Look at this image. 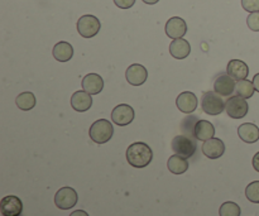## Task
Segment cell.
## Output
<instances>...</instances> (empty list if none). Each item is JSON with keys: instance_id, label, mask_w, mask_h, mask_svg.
<instances>
[{"instance_id": "cell-11", "label": "cell", "mask_w": 259, "mask_h": 216, "mask_svg": "<svg viewBox=\"0 0 259 216\" xmlns=\"http://www.w3.org/2000/svg\"><path fill=\"white\" fill-rule=\"evenodd\" d=\"M125 78L131 85L133 86H141L148 78V72H147L146 67L139 63H133L126 68Z\"/></svg>"}, {"instance_id": "cell-19", "label": "cell", "mask_w": 259, "mask_h": 216, "mask_svg": "<svg viewBox=\"0 0 259 216\" xmlns=\"http://www.w3.org/2000/svg\"><path fill=\"white\" fill-rule=\"evenodd\" d=\"M238 136L245 143L253 144L259 141V128L255 124L244 123L238 128Z\"/></svg>"}, {"instance_id": "cell-4", "label": "cell", "mask_w": 259, "mask_h": 216, "mask_svg": "<svg viewBox=\"0 0 259 216\" xmlns=\"http://www.w3.org/2000/svg\"><path fill=\"white\" fill-rule=\"evenodd\" d=\"M172 151L175 154L184 157V158H190L196 152V142L190 137L181 134V136H176L172 139Z\"/></svg>"}, {"instance_id": "cell-12", "label": "cell", "mask_w": 259, "mask_h": 216, "mask_svg": "<svg viewBox=\"0 0 259 216\" xmlns=\"http://www.w3.org/2000/svg\"><path fill=\"white\" fill-rule=\"evenodd\" d=\"M235 88H237V82L228 73H223V75H219L215 78L214 90L219 95L230 96L235 91Z\"/></svg>"}, {"instance_id": "cell-7", "label": "cell", "mask_w": 259, "mask_h": 216, "mask_svg": "<svg viewBox=\"0 0 259 216\" xmlns=\"http://www.w3.org/2000/svg\"><path fill=\"white\" fill-rule=\"evenodd\" d=\"M77 192L72 187H62L55 195V204L61 210H70L77 204Z\"/></svg>"}, {"instance_id": "cell-16", "label": "cell", "mask_w": 259, "mask_h": 216, "mask_svg": "<svg viewBox=\"0 0 259 216\" xmlns=\"http://www.w3.org/2000/svg\"><path fill=\"white\" fill-rule=\"evenodd\" d=\"M82 89L91 95H98L104 89V80L98 73H88L82 78Z\"/></svg>"}, {"instance_id": "cell-22", "label": "cell", "mask_w": 259, "mask_h": 216, "mask_svg": "<svg viewBox=\"0 0 259 216\" xmlns=\"http://www.w3.org/2000/svg\"><path fill=\"white\" fill-rule=\"evenodd\" d=\"M167 167H168L171 174L182 175L189 169V162L184 157L179 156V154H175V156H171L168 158Z\"/></svg>"}, {"instance_id": "cell-2", "label": "cell", "mask_w": 259, "mask_h": 216, "mask_svg": "<svg viewBox=\"0 0 259 216\" xmlns=\"http://www.w3.org/2000/svg\"><path fill=\"white\" fill-rule=\"evenodd\" d=\"M114 134L113 124L106 119H99L95 123L91 124L89 129V136L91 141L96 144H105L111 139Z\"/></svg>"}, {"instance_id": "cell-20", "label": "cell", "mask_w": 259, "mask_h": 216, "mask_svg": "<svg viewBox=\"0 0 259 216\" xmlns=\"http://www.w3.org/2000/svg\"><path fill=\"white\" fill-rule=\"evenodd\" d=\"M194 136L195 138L199 139V141L206 142L209 139L214 138L215 136V128L210 121L207 120H199L195 124L194 129Z\"/></svg>"}, {"instance_id": "cell-9", "label": "cell", "mask_w": 259, "mask_h": 216, "mask_svg": "<svg viewBox=\"0 0 259 216\" xmlns=\"http://www.w3.org/2000/svg\"><path fill=\"white\" fill-rule=\"evenodd\" d=\"M0 210L3 216H19L23 211V202L20 201L19 197L9 195L2 199Z\"/></svg>"}, {"instance_id": "cell-14", "label": "cell", "mask_w": 259, "mask_h": 216, "mask_svg": "<svg viewBox=\"0 0 259 216\" xmlns=\"http://www.w3.org/2000/svg\"><path fill=\"white\" fill-rule=\"evenodd\" d=\"M202 153L210 159H218L225 153V144L222 139L211 138L202 144Z\"/></svg>"}, {"instance_id": "cell-29", "label": "cell", "mask_w": 259, "mask_h": 216, "mask_svg": "<svg viewBox=\"0 0 259 216\" xmlns=\"http://www.w3.org/2000/svg\"><path fill=\"white\" fill-rule=\"evenodd\" d=\"M114 3L120 9H129L136 4V0H114Z\"/></svg>"}, {"instance_id": "cell-27", "label": "cell", "mask_w": 259, "mask_h": 216, "mask_svg": "<svg viewBox=\"0 0 259 216\" xmlns=\"http://www.w3.org/2000/svg\"><path fill=\"white\" fill-rule=\"evenodd\" d=\"M247 24L250 30L253 32H259V12L250 13L247 18Z\"/></svg>"}, {"instance_id": "cell-32", "label": "cell", "mask_w": 259, "mask_h": 216, "mask_svg": "<svg viewBox=\"0 0 259 216\" xmlns=\"http://www.w3.org/2000/svg\"><path fill=\"white\" fill-rule=\"evenodd\" d=\"M70 216H89V214L86 211H83V210H76V211L71 212Z\"/></svg>"}, {"instance_id": "cell-6", "label": "cell", "mask_w": 259, "mask_h": 216, "mask_svg": "<svg viewBox=\"0 0 259 216\" xmlns=\"http://www.w3.org/2000/svg\"><path fill=\"white\" fill-rule=\"evenodd\" d=\"M225 110H227L228 115L230 118L242 119L248 114L249 106H248V103L245 101L244 98L237 95L232 96V98H229L225 101Z\"/></svg>"}, {"instance_id": "cell-5", "label": "cell", "mask_w": 259, "mask_h": 216, "mask_svg": "<svg viewBox=\"0 0 259 216\" xmlns=\"http://www.w3.org/2000/svg\"><path fill=\"white\" fill-rule=\"evenodd\" d=\"M101 23L95 15H82L77 20V32L83 38H93L100 32Z\"/></svg>"}, {"instance_id": "cell-3", "label": "cell", "mask_w": 259, "mask_h": 216, "mask_svg": "<svg viewBox=\"0 0 259 216\" xmlns=\"http://www.w3.org/2000/svg\"><path fill=\"white\" fill-rule=\"evenodd\" d=\"M201 108L209 115H219L225 110V101L218 93H205L201 98Z\"/></svg>"}, {"instance_id": "cell-25", "label": "cell", "mask_w": 259, "mask_h": 216, "mask_svg": "<svg viewBox=\"0 0 259 216\" xmlns=\"http://www.w3.org/2000/svg\"><path fill=\"white\" fill-rule=\"evenodd\" d=\"M220 216H240V207L235 202L228 201L220 206L219 210Z\"/></svg>"}, {"instance_id": "cell-26", "label": "cell", "mask_w": 259, "mask_h": 216, "mask_svg": "<svg viewBox=\"0 0 259 216\" xmlns=\"http://www.w3.org/2000/svg\"><path fill=\"white\" fill-rule=\"evenodd\" d=\"M245 196L253 204H259V181L248 185L245 189Z\"/></svg>"}, {"instance_id": "cell-13", "label": "cell", "mask_w": 259, "mask_h": 216, "mask_svg": "<svg viewBox=\"0 0 259 216\" xmlns=\"http://www.w3.org/2000/svg\"><path fill=\"white\" fill-rule=\"evenodd\" d=\"M179 110L184 114H192L197 108V98L191 91H184L176 99Z\"/></svg>"}, {"instance_id": "cell-33", "label": "cell", "mask_w": 259, "mask_h": 216, "mask_svg": "<svg viewBox=\"0 0 259 216\" xmlns=\"http://www.w3.org/2000/svg\"><path fill=\"white\" fill-rule=\"evenodd\" d=\"M142 2L146 3V4H148V5H154V4H157L159 0H142Z\"/></svg>"}, {"instance_id": "cell-31", "label": "cell", "mask_w": 259, "mask_h": 216, "mask_svg": "<svg viewBox=\"0 0 259 216\" xmlns=\"http://www.w3.org/2000/svg\"><path fill=\"white\" fill-rule=\"evenodd\" d=\"M253 85H254V89L255 91H258L259 93V73H257V75H254V77H253Z\"/></svg>"}, {"instance_id": "cell-24", "label": "cell", "mask_w": 259, "mask_h": 216, "mask_svg": "<svg viewBox=\"0 0 259 216\" xmlns=\"http://www.w3.org/2000/svg\"><path fill=\"white\" fill-rule=\"evenodd\" d=\"M235 91H237V94L239 96H242V98H244L245 100L249 98H252L253 95H254V85H253V82H250V81H248L247 78L245 80H240L237 82V88H235Z\"/></svg>"}, {"instance_id": "cell-21", "label": "cell", "mask_w": 259, "mask_h": 216, "mask_svg": "<svg viewBox=\"0 0 259 216\" xmlns=\"http://www.w3.org/2000/svg\"><path fill=\"white\" fill-rule=\"evenodd\" d=\"M52 55L58 62H68L73 56V48L71 43L62 40V42L56 43L55 47H53Z\"/></svg>"}, {"instance_id": "cell-17", "label": "cell", "mask_w": 259, "mask_h": 216, "mask_svg": "<svg viewBox=\"0 0 259 216\" xmlns=\"http://www.w3.org/2000/svg\"><path fill=\"white\" fill-rule=\"evenodd\" d=\"M227 73L237 81L245 80L248 75H249V67H248V65L244 61L232 60L228 63Z\"/></svg>"}, {"instance_id": "cell-30", "label": "cell", "mask_w": 259, "mask_h": 216, "mask_svg": "<svg viewBox=\"0 0 259 216\" xmlns=\"http://www.w3.org/2000/svg\"><path fill=\"white\" fill-rule=\"evenodd\" d=\"M252 163H253V168H254L257 172H259V152H257V153L254 154Z\"/></svg>"}, {"instance_id": "cell-28", "label": "cell", "mask_w": 259, "mask_h": 216, "mask_svg": "<svg viewBox=\"0 0 259 216\" xmlns=\"http://www.w3.org/2000/svg\"><path fill=\"white\" fill-rule=\"evenodd\" d=\"M242 7L245 12H259V0H242Z\"/></svg>"}, {"instance_id": "cell-1", "label": "cell", "mask_w": 259, "mask_h": 216, "mask_svg": "<svg viewBox=\"0 0 259 216\" xmlns=\"http://www.w3.org/2000/svg\"><path fill=\"white\" fill-rule=\"evenodd\" d=\"M153 159V152L148 144L143 142H136L126 149V161L136 168H144Z\"/></svg>"}, {"instance_id": "cell-15", "label": "cell", "mask_w": 259, "mask_h": 216, "mask_svg": "<svg viewBox=\"0 0 259 216\" xmlns=\"http://www.w3.org/2000/svg\"><path fill=\"white\" fill-rule=\"evenodd\" d=\"M91 105H93L91 94L86 93V91H76L71 96V106L75 111L83 113V111H88L91 108Z\"/></svg>"}, {"instance_id": "cell-8", "label": "cell", "mask_w": 259, "mask_h": 216, "mask_svg": "<svg viewBox=\"0 0 259 216\" xmlns=\"http://www.w3.org/2000/svg\"><path fill=\"white\" fill-rule=\"evenodd\" d=\"M111 120L114 124L119 126L128 125L133 121L134 119V109L131 105H126V104H119L111 111Z\"/></svg>"}, {"instance_id": "cell-23", "label": "cell", "mask_w": 259, "mask_h": 216, "mask_svg": "<svg viewBox=\"0 0 259 216\" xmlns=\"http://www.w3.org/2000/svg\"><path fill=\"white\" fill-rule=\"evenodd\" d=\"M15 104L18 108L23 111H29L32 110L35 106V96L34 94L30 91H25V93L19 94L15 99Z\"/></svg>"}, {"instance_id": "cell-18", "label": "cell", "mask_w": 259, "mask_h": 216, "mask_svg": "<svg viewBox=\"0 0 259 216\" xmlns=\"http://www.w3.org/2000/svg\"><path fill=\"white\" fill-rule=\"evenodd\" d=\"M169 53L176 60H185L191 53V46L184 38L174 39L171 45H169Z\"/></svg>"}, {"instance_id": "cell-10", "label": "cell", "mask_w": 259, "mask_h": 216, "mask_svg": "<svg viewBox=\"0 0 259 216\" xmlns=\"http://www.w3.org/2000/svg\"><path fill=\"white\" fill-rule=\"evenodd\" d=\"M164 30H166V34L171 39H179V38H182L186 34L187 24L182 18L172 17L167 20Z\"/></svg>"}]
</instances>
